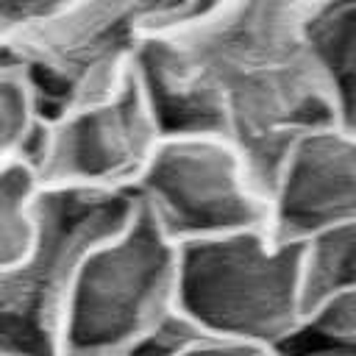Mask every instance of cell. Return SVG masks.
<instances>
[{"instance_id": "6da1fadb", "label": "cell", "mask_w": 356, "mask_h": 356, "mask_svg": "<svg viewBox=\"0 0 356 356\" xmlns=\"http://www.w3.org/2000/svg\"><path fill=\"white\" fill-rule=\"evenodd\" d=\"M136 72L164 134L225 136L267 186L286 147L309 128L337 120L331 92L306 50L281 58H236L195 50L170 33L139 44Z\"/></svg>"}, {"instance_id": "7a4b0ae2", "label": "cell", "mask_w": 356, "mask_h": 356, "mask_svg": "<svg viewBox=\"0 0 356 356\" xmlns=\"http://www.w3.org/2000/svg\"><path fill=\"white\" fill-rule=\"evenodd\" d=\"M306 242L267 228L178 245V317L203 337L281 350L306 325Z\"/></svg>"}, {"instance_id": "3957f363", "label": "cell", "mask_w": 356, "mask_h": 356, "mask_svg": "<svg viewBox=\"0 0 356 356\" xmlns=\"http://www.w3.org/2000/svg\"><path fill=\"white\" fill-rule=\"evenodd\" d=\"M178 317V242L136 200L131 217L78 267L58 356H128Z\"/></svg>"}, {"instance_id": "277c9868", "label": "cell", "mask_w": 356, "mask_h": 356, "mask_svg": "<svg viewBox=\"0 0 356 356\" xmlns=\"http://www.w3.org/2000/svg\"><path fill=\"white\" fill-rule=\"evenodd\" d=\"M134 192L42 186L28 253L0 273V350L58 356V325L86 253L125 225Z\"/></svg>"}, {"instance_id": "5b68a950", "label": "cell", "mask_w": 356, "mask_h": 356, "mask_svg": "<svg viewBox=\"0 0 356 356\" xmlns=\"http://www.w3.org/2000/svg\"><path fill=\"white\" fill-rule=\"evenodd\" d=\"M178 8L181 0H75L47 25L14 39L42 117L120 83L145 36L167 28Z\"/></svg>"}, {"instance_id": "8992f818", "label": "cell", "mask_w": 356, "mask_h": 356, "mask_svg": "<svg viewBox=\"0 0 356 356\" xmlns=\"http://www.w3.org/2000/svg\"><path fill=\"white\" fill-rule=\"evenodd\" d=\"M131 192L178 245L267 228L264 189L245 156L211 131L164 134Z\"/></svg>"}, {"instance_id": "52a82bcc", "label": "cell", "mask_w": 356, "mask_h": 356, "mask_svg": "<svg viewBox=\"0 0 356 356\" xmlns=\"http://www.w3.org/2000/svg\"><path fill=\"white\" fill-rule=\"evenodd\" d=\"M161 136L134 61L111 89L44 117L28 161L42 186L131 192Z\"/></svg>"}, {"instance_id": "ba28073f", "label": "cell", "mask_w": 356, "mask_h": 356, "mask_svg": "<svg viewBox=\"0 0 356 356\" xmlns=\"http://www.w3.org/2000/svg\"><path fill=\"white\" fill-rule=\"evenodd\" d=\"M356 220V128L331 120L303 131L267 186V231L284 242Z\"/></svg>"}, {"instance_id": "9c48e42d", "label": "cell", "mask_w": 356, "mask_h": 356, "mask_svg": "<svg viewBox=\"0 0 356 356\" xmlns=\"http://www.w3.org/2000/svg\"><path fill=\"white\" fill-rule=\"evenodd\" d=\"M317 3L320 0H228V6L206 22L156 33H170L203 53L281 58L303 50V28Z\"/></svg>"}, {"instance_id": "30bf717a", "label": "cell", "mask_w": 356, "mask_h": 356, "mask_svg": "<svg viewBox=\"0 0 356 356\" xmlns=\"http://www.w3.org/2000/svg\"><path fill=\"white\" fill-rule=\"evenodd\" d=\"M303 50L320 70L342 122L356 106V0H320L303 28Z\"/></svg>"}, {"instance_id": "8fae6325", "label": "cell", "mask_w": 356, "mask_h": 356, "mask_svg": "<svg viewBox=\"0 0 356 356\" xmlns=\"http://www.w3.org/2000/svg\"><path fill=\"white\" fill-rule=\"evenodd\" d=\"M356 289V220L334 225L306 242L303 309L309 314L328 298Z\"/></svg>"}, {"instance_id": "7c38bea8", "label": "cell", "mask_w": 356, "mask_h": 356, "mask_svg": "<svg viewBox=\"0 0 356 356\" xmlns=\"http://www.w3.org/2000/svg\"><path fill=\"white\" fill-rule=\"evenodd\" d=\"M42 181L28 159L0 167V273L14 267L36 234V200Z\"/></svg>"}, {"instance_id": "4fadbf2b", "label": "cell", "mask_w": 356, "mask_h": 356, "mask_svg": "<svg viewBox=\"0 0 356 356\" xmlns=\"http://www.w3.org/2000/svg\"><path fill=\"white\" fill-rule=\"evenodd\" d=\"M39 97L22 70L11 64L0 70V167L14 159H31L42 128Z\"/></svg>"}, {"instance_id": "5bb4252c", "label": "cell", "mask_w": 356, "mask_h": 356, "mask_svg": "<svg viewBox=\"0 0 356 356\" xmlns=\"http://www.w3.org/2000/svg\"><path fill=\"white\" fill-rule=\"evenodd\" d=\"M292 339H312V342H356V289L328 298L317 306L303 331Z\"/></svg>"}, {"instance_id": "9a60e30c", "label": "cell", "mask_w": 356, "mask_h": 356, "mask_svg": "<svg viewBox=\"0 0 356 356\" xmlns=\"http://www.w3.org/2000/svg\"><path fill=\"white\" fill-rule=\"evenodd\" d=\"M72 3L75 0H0V39L14 42L47 25Z\"/></svg>"}, {"instance_id": "2e32d148", "label": "cell", "mask_w": 356, "mask_h": 356, "mask_svg": "<svg viewBox=\"0 0 356 356\" xmlns=\"http://www.w3.org/2000/svg\"><path fill=\"white\" fill-rule=\"evenodd\" d=\"M164 356H278V353L270 350V348H261V345H248V342H231V339L192 334L184 342H178L172 350H167Z\"/></svg>"}, {"instance_id": "e0dca14e", "label": "cell", "mask_w": 356, "mask_h": 356, "mask_svg": "<svg viewBox=\"0 0 356 356\" xmlns=\"http://www.w3.org/2000/svg\"><path fill=\"white\" fill-rule=\"evenodd\" d=\"M228 6V0H181V8L178 14L172 17V22L161 31H172V28H189V25H197V22H206L211 19L217 11H222Z\"/></svg>"}, {"instance_id": "ac0fdd59", "label": "cell", "mask_w": 356, "mask_h": 356, "mask_svg": "<svg viewBox=\"0 0 356 356\" xmlns=\"http://www.w3.org/2000/svg\"><path fill=\"white\" fill-rule=\"evenodd\" d=\"M195 331L181 320V317H175L161 334H156L150 342H145L142 348H136L134 353H128V356H164L167 350H172L178 342H184L186 337H192Z\"/></svg>"}, {"instance_id": "d6986e66", "label": "cell", "mask_w": 356, "mask_h": 356, "mask_svg": "<svg viewBox=\"0 0 356 356\" xmlns=\"http://www.w3.org/2000/svg\"><path fill=\"white\" fill-rule=\"evenodd\" d=\"M11 64H19L17 47H14L8 39H0V70H3V67H11Z\"/></svg>"}, {"instance_id": "ffe728a7", "label": "cell", "mask_w": 356, "mask_h": 356, "mask_svg": "<svg viewBox=\"0 0 356 356\" xmlns=\"http://www.w3.org/2000/svg\"><path fill=\"white\" fill-rule=\"evenodd\" d=\"M278 356H339V353H328V350H312V348H295V350H281Z\"/></svg>"}, {"instance_id": "44dd1931", "label": "cell", "mask_w": 356, "mask_h": 356, "mask_svg": "<svg viewBox=\"0 0 356 356\" xmlns=\"http://www.w3.org/2000/svg\"><path fill=\"white\" fill-rule=\"evenodd\" d=\"M342 122H345V125H350V128H356V106H353V111H350V114H348Z\"/></svg>"}, {"instance_id": "7402d4cb", "label": "cell", "mask_w": 356, "mask_h": 356, "mask_svg": "<svg viewBox=\"0 0 356 356\" xmlns=\"http://www.w3.org/2000/svg\"><path fill=\"white\" fill-rule=\"evenodd\" d=\"M0 356H11V353H6V350H0Z\"/></svg>"}]
</instances>
